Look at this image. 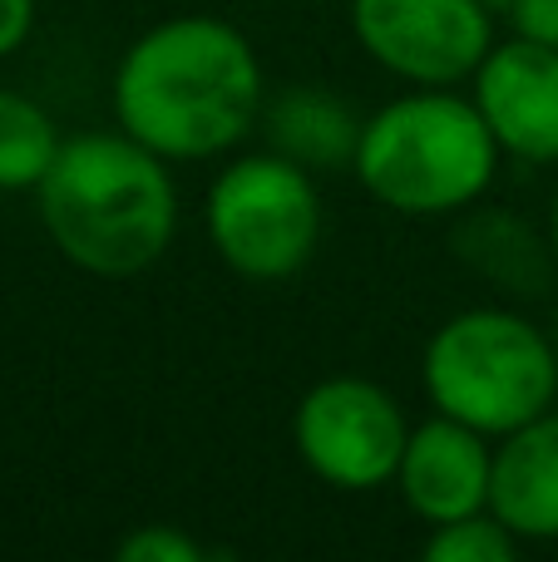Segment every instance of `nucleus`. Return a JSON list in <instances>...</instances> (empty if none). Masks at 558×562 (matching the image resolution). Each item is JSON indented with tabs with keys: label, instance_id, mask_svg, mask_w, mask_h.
I'll use <instances>...</instances> for the list:
<instances>
[{
	"label": "nucleus",
	"instance_id": "obj_18",
	"mask_svg": "<svg viewBox=\"0 0 558 562\" xmlns=\"http://www.w3.org/2000/svg\"><path fill=\"white\" fill-rule=\"evenodd\" d=\"M484 5H490L494 15H510V10H514V0H484Z\"/></svg>",
	"mask_w": 558,
	"mask_h": 562
},
{
	"label": "nucleus",
	"instance_id": "obj_11",
	"mask_svg": "<svg viewBox=\"0 0 558 562\" xmlns=\"http://www.w3.org/2000/svg\"><path fill=\"white\" fill-rule=\"evenodd\" d=\"M263 134L272 154L302 164L306 173H342L356 164V144H361V119L342 104L336 94L312 85H292L263 104Z\"/></svg>",
	"mask_w": 558,
	"mask_h": 562
},
{
	"label": "nucleus",
	"instance_id": "obj_5",
	"mask_svg": "<svg viewBox=\"0 0 558 562\" xmlns=\"http://www.w3.org/2000/svg\"><path fill=\"white\" fill-rule=\"evenodd\" d=\"M322 193L316 173L282 154L233 158L208 188V243L243 281H287L316 252Z\"/></svg>",
	"mask_w": 558,
	"mask_h": 562
},
{
	"label": "nucleus",
	"instance_id": "obj_8",
	"mask_svg": "<svg viewBox=\"0 0 558 562\" xmlns=\"http://www.w3.org/2000/svg\"><path fill=\"white\" fill-rule=\"evenodd\" d=\"M475 109L500 154L520 164H558V49L529 35L490 45L475 69Z\"/></svg>",
	"mask_w": 558,
	"mask_h": 562
},
{
	"label": "nucleus",
	"instance_id": "obj_7",
	"mask_svg": "<svg viewBox=\"0 0 558 562\" xmlns=\"http://www.w3.org/2000/svg\"><path fill=\"white\" fill-rule=\"evenodd\" d=\"M484 0H351L361 49L415 89H455L475 79L494 45Z\"/></svg>",
	"mask_w": 558,
	"mask_h": 562
},
{
	"label": "nucleus",
	"instance_id": "obj_14",
	"mask_svg": "<svg viewBox=\"0 0 558 562\" xmlns=\"http://www.w3.org/2000/svg\"><path fill=\"white\" fill-rule=\"evenodd\" d=\"M114 553L124 562H203V543L174 524H138Z\"/></svg>",
	"mask_w": 558,
	"mask_h": 562
},
{
	"label": "nucleus",
	"instance_id": "obj_3",
	"mask_svg": "<svg viewBox=\"0 0 558 562\" xmlns=\"http://www.w3.org/2000/svg\"><path fill=\"white\" fill-rule=\"evenodd\" d=\"M494 168L500 144L475 99L455 89H415L361 124L351 173L391 213L445 217L480 203Z\"/></svg>",
	"mask_w": 558,
	"mask_h": 562
},
{
	"label": "nucleus",
	"instance_id": "obj_15",
	"mask_svg": "<svg viewBox=\"0 0 558 562\" xmlns=\"http://www.w3.org/2000/svg\"><path fill=\"white\" fill-rule=\"evenodd\" d=\"M510 20H514V35H529L539 45L558 49V0H514Z\"/></svg>",
	"mask_w": 558,
	"mask_h": 562
},
{
	"label": "nucleus",
	"instance_id": "obj_2",
	"mask_svg": "<svg viewBox=\"0 0 558 562\" xmlns=\"http://www.w3.org/2000/svg\"><path fill=\"white\" fill-rule=\"evenodd\" d=\"M164 164L124 128L65 138L35 188L55 252L109 281L148 272L178 233V188Z\"/></svg>",
	"mask_w": 558,
	"mask_h": 562
},
{
	"label": "nucleus",
	"instance_id": "obj_9",
	"mask_svg": "<svg viewBox=\"0 0 558 562\" xmlns=\"http://www.w3.org/2000/svg\"><path fill=\"white\" fill-rule=\"evenodd\" d=\"M494 484V449L490 435L460 425L450 415H435L411 429L405 439L401 469H395V488H401L405 508L421 524H455L490 508Z\"/></svg>",
	"mask_w": 558,
	"mask_h": 562
},
{
	"label": "nucleus",
	"instance_id": "obj_17",
	"mask_svg": "<svg viewBox=\"0 0 558 562\" xmlns=\"http://www.w3.org/2000/svg\"><path fill=\"white\" fill-rule=\"evenodd\" d=\"M549 247H554V267H558V203H554V227H549Z\"/></svg>",
	"mask_w": 558,
	"mask_h": 562
},
{
	"label": "nucleus",
	"instance_id": "obj_1",
	"mask_svg": "<svg viewBox=\"0 0 558 562\" xmlns=\"http://www.w3.org/2000/svg\"><path fill=\"white\" fill-rule=\"evenodd\" d=\"M253 40L217 15H174L134 40L114 75V119L168 164L217 158L263 119Z\"/></svg>",
	"mask_w": 558,
	"mask_h": 562
},
{
	"label": "nucleus",
	"instance_id": "obj_10",
	"mask_svg": "<svg viewBox=\"0 0 558 562\" xmlns=\"http://www.w3.org/2000/svg\"><path fill=\"white\" fill-rule=\"evenodd\" d=\"M490 514L520 543H558V405L500 435Z\"/></svg>",
	"mask_w": 558,
	"mask_h": 562
},
{
	"label": "nucleus",
	"instance_id": "obj_13",
	"mask_svg": "<svg viewBox=\"0 0 558 562\" xmlns=\"http://www.w3.org/2000/svg\"><path fill=\"white\" fill-rule=\"evenodd\" d=\"M421 553L431 562H510L520 553V538L484 508V514L455 518V524H435Z\"/></svg>",
	"mask_w": 558,
	"mask_h": 562
},
{
	"label": "nucleus",
	"instance_id": "obj_12",
	"mask_svg": "<svg viewBox=\"0 0 558 562\" xmlns=\"http://www.w3.org/2000/svg\"><path fill=\"white\" fill-rule=\"evenodd\" d=\"M59 128L30 94L0 89V193L40 188L59 154Z\"/></svg>",
	"mask_w": 558,
	"mask_h": 562
},
{
	"label": "nucleus",
	"instance_id": "obj_6",
	"mask_svg": "<svg viewBox=\"0 0 558 562\" xmlns=\"http://www.w3.org/2000/svg\"><path fill=\"white\" fill-rule=\"evenodd\" d=\"M405 439H411V425H405L395 395L381 390L376 380L332 375L316 380L297 400V459L342 494H371V488L395 484Z\"/></svg>",
	"mask_w": 558,
	"mask_h": 562
},
{
	"label": "nucleus",
	"instance_id": "obj_16",
	"mask_svg": "<svg viewBox=\"0 0 558 562\" xmlns=\"http://www.w3.org/2000/svg\"><path fill=\"white\" fill-rule=\"evenodd\" d=\"M35 30V0H0V59L15 55Z\"/></svg>",
	"mask_w": 558,
	"mask_h": 562
},
{
	"label": "nucleus",
	"instance_id": "obj_4",
	"mask_svg": "<svg viewBox=\"0 0 558 562\" xmlns=\"http://www.w3.org/2000/svg\"><path fill=\"white\" fill-rule=\"evenodd\" d=\"M421 385L435 415L500 439L558 405V356L534 321L504 306H470L435 326Z\"/></svg>",
	"mask_w": 558,
	"mask_h": 562
}]
</instances>
